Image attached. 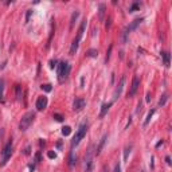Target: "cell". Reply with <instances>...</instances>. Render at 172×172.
<instances>
[{"label":"cell","mask_w":172,"mask_h":172,"mask_svg":"<svg viewBox=\"0 0 172 172\" xmlns=\"http://www.w3.org/2000/svg\"><path fill=\"white\" fill-rule=\"evenodd\" d=\"M70 70H71V67H70V63L69 62H61L58 65V79H59V82H63L65 79L69 77V74H70Z\"/></svg>","instance_id":"cell-1"},{"label":"cell","mask_w":172,"mask_h":172,"mask_svg":"<svg viewBox=\"0 0 172 172\" xmlns=\"http://www.w3.org/2000/svg\"><path fill=\"white\" fill-rule=\"evenodd\" d=\"M86 132H87V124L83 122V124H81V126H79L78 130H77V133H75L74 139H73V141H71V147H73V148L77 147V145L81 143V140L86 136Z\"/></svg>","instance_id":"cell-2"},{"label":"cell","mask_w":172,"mask_h":172,"mask_svg":"<svg viewBox=\"0 0 172 172\" xmlns=\"http://www.w3.org/2000/svg\"><path fill=\"white\" fill-rule=\"evenodd\" d=\"M34 118H35V113H32V112H28V113H26L22 117V120H20L19 122V129L20 130H27L28 128H30V125H31L32 122H34Z\"/></svg>","instance_id":"cell-3"},{"label":"cell","mask_w":172,"mask_h":172,"mask_svg":"<svg viewBox=\"0 0 172 172\" xmlns=\"http://www.w3.org/2000/svg\"><path fill=\"white\" fill-rule=\"evenodd\" d=\"M143 20H144L143 18H137V19L133 20L132 23L129 24L128 27H126L125 30H124V34H122V40H124V42H126V40H128V35H129V32L133 31V30H136V28L141 24V22H143Z\"/></svg>","instance_id":"cell-4"},{"label":"cell","mask_w":172,"mask_h":172,"mask_svg":"<svg viewBox=\"0 0 172 172\" xmlns=\"http://www.w3.org/2000/svg\"><path fill=\"white\" fill-rule=\"evenodd\" d=\"M11 155H12V141H10V143L4 147L3 152H1V163H0L1 167L7 164V161H8V159L11 157Z\"/></svg>","instance_id":"cell-5"},{"label":"cell","mask_w":172,"mask_h":172,"mask_svg":"<svg viewBox=\"0 0 172 172\" xmlns=\"http://www.w3.org/2000/svg\"><path fill=\"white\" fill-rule=\"evenodd\" d=\"M85 168L86 172H91V168H93V148L90 147L89 152L85 156Z\"/></svg>","instance_id":"cell-6"},{"label":"cell","mask_w":172,"mask_h":172,"mask_svg":"<svg viewBox=\"0 0 172 172\" xmlns=\"http://www.w3.org/2000/svg\"><path fill=\"white\" fill-rule=\"evenodd\" d=\"M139 86H140V79L137 78V77H133L132 85H130V89H129V91H128V97H133V96L137 93Z\"/></svg>","instance_id":"cell-7"},{"label":"cell","mask_w":172,"mask_h":172,"mask_svg":"<svg viewBox=\"0 0 172 172\" xmlns=\"http://www.w3.org/2000/svg\"><path fill=\"white\" fill-rule=\"evenodd\" d=\"M85 105H86L85 98L78 97V98H75V100H74V104H73V109H74L75 112H79V110H82L83 108H85Z\"/></svg>","instance_id":"cell-8"},{"label":"cell","mask_w":172,"mask_h":172,"mask_svg":"<svg viewBox=\"0 0 172 172\" xmlns=\"http://www.w3.org/2000/svg\"><path fill=\"white\" fill-rule=\"evenodd\" d=\"M47 104H48L47 97L42 96V97H39L38 100H36V109L38 110H44L47 108Z\"/></svg>","instance_id":"cell-9"},{"label":"cell","mask_w":172,"mask_h":172,"mask_svg":"<svg viewBox=\"0 0 172 172\" xmlns=\"http://www.w3.org/2000/svg\"><path fill=\"white\" fill-rule=\"evenodd\" d=\"M124 85H125V77H122V78L120 79V83H118L117 87H116V90H114V94H113L114 100H117V98L120 97V94H121L122 89H124Z\"/></svg>","instance_id":"cell-10"},{"label":"cell","mask_w":172,"mask_h":172,"mask_svg":"<svg viewBox=\"0 0 172 172\" xmlns=\"http://www.w3.org/2000/svg\"><path fill=\"white\" fill-rule=\"evenodd\" d=\"M85 28H86V19L82 20V23H81V26H79V28H78V34H77V38H75L77 42H79V40L82 39V35H83V32H85Z\"/></svg>","instance_id":"cell-11"},{"label":"cell","mask_w":172,"mask_h":172,"mask_svg":"<svg viewBox=\"0 0 172 172\" xmlns=\"http://www.w3.org/2000/svg\"><path fill=\"white\" fill-rule=\"evenodd\" d=\"M110 106H112V102H108V104H104V105L101 106V112H100V118H102L104 116H105L108 112H109Z\"/></svg>","instance_id":"cell-12"},{"label":"cell","mask_w":172,"mask_h":172,"mask_svg":"<svg viewBox=\"0 0 172 172\" xmlns=\"http://www.w3.org/2000/svg\"><path fill=\"white\" fill-rule=\"evenodd\" d=\"M106 139H108V134H105V136L102 137V140H101V143H100V145H98V148H97V151H96V155H100V153H101L102 148H104V145H105V141H106Z\"/></svg>","instance_id":"cell-13"},{"label":"cell","mask_w":172,"mask_h":172,"mask_svg":"<svg viewBox=\"0 0 172 172\" xmlns=\"http://www.w3.org/2000/svg\"><path fill=\"white\" fill-rule=\"evenodd\" d=\"M78 44L79 42H77V40H73V43H71V47H70V55H74L75 53H77V50H78Z\"/></svg>","instance_id":"cell-14"},{"label":"cell","mask_w":172,"mask_h":172,"mask_svg":"<svg viewBox=\"0 0 172 172\" xmlns=\"http://www.w3.org/2000/svg\"><path fill=\"white\" fill-rule=\"evenodd\" d=\"M161 57H163V59H164V65L168 67L169 66V53L163 51V53H161Z\"/></svg>","instance_id":"cell-15"},{"label":"cell","mask_w":172,"mask_h":172,"mask_svg":"<svg viewBox=\"0 0 172 172\" xmlns=\"http://www.w3.org/2000/svg\"><path fill=\"white\" fill-rule=\"evenodd\" d=\"M155 114V109L152 110H149L148 114H147V118H145V121H144V126H147L149 124V121H151V118H152V116Z\"/></svg>","instance_id":"cell-16"},{"label":"cell","mask_w":172,"mask_h":172,"mask_svg":"<svg viewBox=\"0 0 172 172\" xmlns=\"http://www.w3.org/2000/svg\"><path fill=\"white\" fill-rule=\"evenodd\" d=\"M79 16V11H75L73 12V15H71V20H70V27H73L74 26V22L77 20V18Z\"/></svg>","instance_id":"cell-17"},{"label":"cell","mask_w":172,"mask_h":172,"mask_svg":"<svg viewBox=\"0 0 172 172\" xmlns=\"http://www.w3.org/2000/svg\"><path fill=\"white\" fill-rule=\"evenodd\" d=\"M98 55V51L94 50V48H91V50L87 51V54H86V57H90V58H96Z\"/></svg>","instance_id":"cell-18"},{"label":"cell","mask_w":172,"mask_h":172,"mask_svg":"<svg viewBox=\"0 0 172 172\" xmlns=\"http://www.w3.org/2000/svg\"><path fill=\"white\" fill-rule=\"evenodd\" d=\"M75 160H77V157L74 156V153L71 152V153H70V157H69V165H70V167H74Z\"/></svg>","instance_id":"cell-19"},{"label":"cell","mask_w":172,"mask_h":172,"mask_svg":"<svg viewBox=\"0 0 172 172\" xmlns=\"http://www.w3.org/2000/svg\"><path fill=\"white\" fill-rule=\"evenodd\" d=\"M104 15H105V4H100V19H104Z\"/></svg>","instance_id":"cell-20"},{"label":"cell","mask_w":172,"mask_h":172,"mask_svg":"<svg viewBox=\"0 0 172 172\" xmlns=\"http://www.w3.org/2000/svg\"><path fill=\"white\" fill-rule=\"evenodd\" d=\"M167 100H168V94H164V96L160 98V101H159V106H164Z\"/></svg>","instance_id":"cell-21"},{"label":"cell","mask_w":172,"mask_h":172,"mask_svg":"<svg viewBox=\"0 0 172 172\" xmlns=\"http://www.w3.org/2000/svg\"><path fill=\"white\" fill-rule=\"evenodd\" d=\"M70 133H71V128H70V126H63V128H62V134H63V136H69Z\"/></svg>","instance_id":"cell-22"},{"label":"cell","mask_w":172,"mask_h":172,"mask_svg":"<svg viewBox=\"0 0 172 172\" xmlns=\"http://www.w3.org/2000/svg\"><path fill=\"white\" fill-rule=\"evenodd\" d=\"M3 93H4V81L0 79V101H3Z\"/></svg>","instance_id":"cell-23"},{"label":"cell","mask_w":172,"mask_h":172,"mask_svg":"<svg viewBox=\"0 0 172 172\" xmlns=\"http://www.w3.org/2000/svg\"><path fill=\"white\" fill-rule=\"evenodd\" d=\"M130 149H132V145H129V147H126L125 148V152H124V160H128V156H129V153H130Z\"/></svg>","instance_id":"cell-24"},{"label":"cell","mask_w":172,"mask_h":172,"mask_svg":"<svg viewBox=\"0 0 172 172\" xmlns=\"http://www.w3.org/2000/svg\"><path fill=\"white\" fill-rule=\"evenodd\" d=\"M137 8H140V3H133L130 5V8H129V12H134Z\"/></svg>","instance_id":"cell-25"},{"label":"cell","mask_w":172,"mask_h":172,"mask_svg":"<svg viewBox=\"0 0 172 172\" xmlns=\"http://www.w3.org/2000/svg\"><path fill=\"white\" fill-rule=\"evenodd\" d=\"M40 87H42V89L44 90V91H47V93H48V91H51V89H53V87H51V85H50V83H46V85H42V86H40Z\"/></svg>","instance_id":"cell-26"},{"label":"cell","mask_w":172,"mask_h":172,"mask_svg":"<svg viewBox=\"0 0 172 172\" xmlns=\"http://www.w3.org/2000/svg\"><path fill=\"white\" fill-rule=\"evenodd\" d=\"M16 98H18V100H20V98H22V89H20L19 85L16 86Z\"/></svg>","instance_id":"cell-27"},{"label":"cell","mask_w":172,"mask_h":172,"mask_svg":"<svg viewBox=\"0 0 172 172\" xmlns=\"http://www.w3.org/2000/svg\"><path fill=\"white\" fill-rule=\"evenodd\" d=\"M54 118L57 120V121L61 122V121H63V118H65V117H63L62 114H59V113H54Z\"/></svg>","instance_id":"cell-28"},{"label":"cell","mask_w":172,"mask_h":172,"mask_svg":"<svg viewBox=\"0 0 172 172\" xmlns=\"http://www.w3.org/2000/svg\"><path fill=\"white\" fill-rule=\"evenodd\" d=\"M47 156H48V159H55V157H57V153H55L54 151H48V152H47Z\"/></svg>","instance_id":"cell-29"},{"label":"cell","mask_w":172,"mask_h":172,"mask_svg":"<svg viewBox=\"0 0 172 172\" xmlns=\"http://www.w3.org/2000/svg\"><path fill=\"white\" fill-rule=\"evenodd\" d=\"M113 172H121V165H120V163H116Z\"/></svg>","instance_id":"cell-30"},{"label":"cell","mask_w":172,"mask_h":172,"mask_svg":"<svg viewBox=\"0 0 172 172\" xmlns=\"http://www.w3.org/2000/svg\"><path fill=\"white\" fill-rule=\"evenodd\" d=\"M55 63H57V61H55V59H54V61H50V67H51V69H54V67L57 66Z\"/></svg>","instance_id":"cell-31"},{"label":"cell","mask_w":172,"mask_h":172,"mask_svg":"<svg viewBox=\"0 0 172 172\" xmlns=\"http://www.w3.org/2000/svg\"><path fill=\"white\" fill-rule=\"evenodd\" d=\"M31 14H32V11L30 10V11L27 12V16H26V22H28V20H30V16H31Z\"/></svg>","instance_id":"cell-32"},{"label":"cell","mask_w":172,"mask_h":172,"mask_svg":"<svg viewBox=\"0 0 172 172\" xmlns=\"http://www.w3.org/2000/svg\"><path fill=\"white\" fill-rule=\"evenodd\" d=\"M165 161H167V164H168V165H171V157H169V156L165 157Z\"/></svg>","instance_id":"cell-33"},{"label":"cell","mask_w":172,"mask_h":172,"mask_svg":"<svg viewBox=\"0 0 172 172\" xmlns=\"http://www.w3.org/2000/svg\"><path fill=\"white\" fill-rule=\"evenodd\" d=\"M149 101H151V94H147V102H149Z\"/></svg>","instance_id":"cell-34"},{"label":"cell","mask_w":172,"mask_h":172,"mask_svg":"<svg viewBox=\"0 0 172 172\" xmlns=\"http://www.w3.org/2000/svg\"><path fill=\"white\" fill-rule=\"evenodd\" d=\"M160 145H163V141H159V143H157V144H156V147H157V148H159Z\"/></svg>","instance_id":"cell-35"},{"label":"cell","mask_w":172,"mask_h":172,"mask_svg":"<svg viewBox=\"0 0 172 172\" xmlns=\"http://www.w3.org/2000/svg\"><path fill=\"white\" fill-rule=\"evenodd\" d=\"M141 172H144V171H141Z\"/></svg>","instance_id":"cell-36"}]
</instances>
